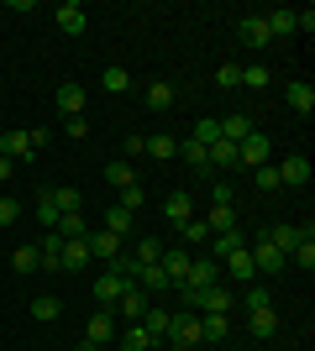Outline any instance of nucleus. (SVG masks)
Instances as JSON below:
<instances>
[{"label":"nucleus","mask_w":315,"mask_h":351,"mask_svg":"<svg viewBox=\"0 0 315 351\" xmlns=\"http://www.w3.org/2000/svg\"><path fill=\"white\" fill-rule=\"evenodd\" d=\"M247 247V241H242V231H215L210 236V257H215V263H226V257H231V252H242Z\"/></svg>","instance_id":"393cba45"},{"label":"nucleus","mask_w":315,"mask_h":351,"mask_svg":"<svg viewBox=\"0 0 315 351\" xmlns=\"http://www.w3.org/2000/svg\"><path fill=\"white\" fill-rule=\"evenodd\" d=\"M205 226H210V236H215V231H237V210H226V205H210Z\"/></svg>","instance_id":"4c0bfd02"},{"label":"nucleus","mask_w":315,"mask_h":351,"mask_svg":"<svg viewBox=\"0 0 315 351\" xmlns=\"http://www.w3.org/2000/svg\"><path fill=\"white\" fill-rule=\"evenodd\" d=\"M148 105L152 110H174V105H179V89L168 84V79H152L148 84Z\"/></svg>","instance_id":"b1692460"},{"label":"nucleus","mask_w":315,"mask_h":351,"mask_svg":"<svg viewBox=\"0 0 315 351\" xmlns=\"http://www.w3.org/2000/svg\"><path fill=\"white\" fill-rule=\"evenodd\" d=\"M100 231H110L116 241H126V236L137 231V215H132V210H121V205H110V210L100 215Z\"/></svg>","instance_id":"9d476101"},{"label":"nucleus","mask_w":315,"mask_h":351,"mask_svg":"<svg viewBox=\"0 0 315 351\" xmlns=\"http://www.w3.org/2000/svg\"><path fill=\"white\" fill-rule=\"evenodd\" d=\"M247 132H257L247 110H237V116H226V121H221V142H242Z\"/></svg>","instance_id":"cd10ccee"},{"label":"nucleus","mask_w":315,"mask_h":351,"mask_svg":"<svg viewBox=\"0 0 315 351\" xmlns=\"http://www.w3.org/2000/svg\"><path fill=\"white\" fill-rule=\"evenodd\" d=\"M195 142H200V147H210V142H221V121H215V116L195 121Z\"/></svg>","instance_id":"c03bdc74"},{"label":"nucleus","mask_w":315,"mask_h":351,"mask_svg":"<svg viewBox=\"0 0 315 351\" xmlns=\"http://www.w3.org/2000/svg\"><path fill=\"white\" fill-rule=\"evenodd\" d=\"M242 84L247 89H268V69H263V63H247V69H242Z\"/></svg>","instance_id":"09e8293b"},{"label":"nucleus","mask_w":315,"mask_h":351,"mask_svg":"<svg viewBox=\"0 0 315 351\" xmlns=\"http://www.w3.org/2000/svg\"><path fill=\"white\" fill-rule=\"evenodd\" d=\"M142 152H148V158H158V162H174V158H179V136H168V132L142 136Z\"/></svg>","instance_id":"6ab92c4d"},{"label":"nucleus","mask_w":315,"mask_h":351,"mask_svg":"<svg viewBox=\"0 0 315 351\" xmlns=\"http://www.w3.org/2000/svg\"><path fill=\"white\" fill-rule=\"evenodd\" d=\"M263 21H268V32H273V37H294V32H300V27H294V11H289V5H279V11H268V16H263Z\"/></svg>","instance_id":"7c9ffc66"},{"label":"nucleus","mask_w":315,"mask_h":351,"mask_svg":"<svg viewBox=\"0 0 315 351\" xmlns=\"http://www.w3.org/2000/svg\"><path fill=\"white\" fill-rule=\"evenodd\" d=\"M105 184H116V189H132V184H137V168H132L126 158H116L110 168H105Z\"/></svg>","instance_id":"72a5a7b5"},{"label":"nucleus","mask_w":315,"mask_h":351,"mask_svg":"<svg viewBox=\"0 0 315 351\" xmlns=\"http://www.w3.org/2000/svg\"><path fill=\"white\" fill-rule=\"evenodd\" d=\"M148 304H152V299H148V293H142V289H137V283H132V289H126V293H121V299H116V309H110V315H126V320H142V315H148Z\"/></svg>","instance_id":"ddd939ff"},{"label":"nucleus","mask_w":315,"mask_h":351,"mask_svg":"<svg viewBox=\"0 0 315 351\" xmlns=\"http://www.w3.org/2000/svg\"><path fill=\"white\" fill-rule=\"evenodd\" d=\"M226 273H231V278H237V283H253V278H257V267H253V257H247V247L226 257Z\"/></svg>","instance_id":"c85d7f7f"},{"label":"nucleus","mask_w":315,"mask_h":351,"mask_svg":"<svg viewBox=\"0 0 315 351\" xmlns=\"http://www.w3.org/2000/svg\"><path fill=\"white\" fill-rule=\"evenodd\" d=\"M268 158H273V142H268L263 132H247V136L237 142V168H263Z\"/></svg>","instance_id":"f257e3e1"},{"label":"nucleus","mask_w":315,"mask_h":351,"mask_svg":"<svg viewBox=\"0 0 315 351\" xmlns=\"http://www.w3.org/2000/svg\"><path fill=\"white\" fill-rule=\"evenodd\" d=\"M53 21H58V32H69V37H79V32L90 27V16H84V5H79V0H63L58 11H53Z\"/></svg>","instance_id":"0eeeda50"},{"label":"nucleus","mask_w":315,"mask_h":351,"mask_svg":"<svg viewBox=\"0 0 315 351\" xmlns=\"http://www.w3.org/2000/svg\"><path fill=\"white\" fill-rule=\"evenodd\" d=\"M142 330L152 336V346H163L168 330H174V315H168V309H158V304H148V315H142Z\"/></svg>","instance_id":"4468645a"},{"label":"nucleus","mask_w":315,"mask_h":351,"mask_svg":"<svg viewBox=\"0 0 315 351\" xmlns=\"http://www.w3.org/2000/svg\"><path fill=\"white\" fill-rule=\"evenodd\" d=\"M215 84L221 89H242V63H221V69H215Z\"/></svg>","instance_id":"de8ad7c7"},{"label":"nucleus","mask_w":315,"mask_h":351,"mask_svg":"<svg viewBox=\"0 0 315 351\" xmlns=\"http://www.w3.org/2000/svg\"><path fill=\"white\" fill-rule=\"evenodd\" d=\"M189 263H195V252L189 247H163V273H168V289H184V278H189Z\"/></svg>","instance_id":"20e7f679"},{"label":"nucleus","mask_w":315,"mask_h":351,"mask_svg":"<svg viewBox=\"0 0 315 351\" xmlns=\"http://www.w3.org/2000/svg\"><path fill=\"white\" fill-rule=\"evenodd\" d=\"M37 220H43L47 231L58 226V205H53V189H43V194H37Z\"/></svg>","instance_id":"79ce46f5"},{"label":"nucleus","mask_w":315,"mask_h":351,"mask_svg":"<svg viewBox=\"0 0 315 351\" xmlns=\"http://www.w3.org/2000/svg\"><path fill=\"white\" fill-rule=\"evenodd\" d=\"M279 168V184H310V158L305 152H289L284 162H273Z\"/></svg>","instance_id":"f8f14e48"},{"label":"nucleus","mask_w":315,"mask_h":351,"mask_svg":"<svg viewBox=\"0 0 315 351\" xmlns=\"http://www.w3.org/2000/svg\"><path fill=\"white\" fill-rule=\"evenodd\" d=\"M53 205H58V215H69V210H84V194L79 189H53Z\"/></svg>","instance_id":"a18cd8bd"},{"label":"nucleus","mask_w":315,"mask_h":351,"mask_svg":"<svg viewBox=\"0 0 315 351\" xmlns=\"http://www.w3.org/2000/svg\"><path fill=\"white\" fill-rule=\"evenodd\" d=\"M253 178H257V189H284V184H279V168H273V162L253 168Z\"/></svg>","instance_id":"8fccbe9b"},{"label":"nucleus","mask_w":315,"mask_h":351,"mask_svg":"<svg viewBox=\"0 0 315 351\" xmlns=\"http://www.w3.org/2000/svg\"><path fill=\"white\" fill-rule=\"evenodd\" d=\"M200 330H205V346H215V341H226L231 320H226V315H200Z\"/></svg>","instance_id":"c9c22d12"},{"label":"nucleus","mask_w":315,"mask_h":351,"mask_svg":"<svg viewBox=\"0 0 315 351\" xmlns=\"http://www.w3.org/2000/svg\"><path fill=\"white\" fill-rule=\"evenodd\" d=\"M168 341H179V346L200 351V346H205V330H200V315H174V330H168Z\"/></svg>","instance_id":"39448f33"},{"label":"nucleus","mask_w":315,"mask_h":351,"mask_svg":"<svg viewBox=\"0 0 315 351\" xmlns=\"http://www.w3.org/2000/svg\"><path fill=\"white\" fill-rule=\"evenodd\" d=\"M0 158H11V162H32L37 152H32L27 132H0Z\"/></svg>","instance_id":"a211bd4d"},{"label":"nucleus","mask_w":315,"mask_h":351,"mask_svg":"<svg viewBox=\"0 0 315 351\" xmlns=\"http://www.w3.org/2000/svg\"><path fill=\"white\" fill-rule=\"evenodd\" d=\"M289 263H294V267H305V273H310V267H315V236H305L300 247L289 252Z\"/></svg>","instance_id":"49530a36"},{"label":"nucleus","mask_w":315,"mask_h":351,"mask_svg":"<svg viewBox=\"0 0 315 351\" xmlns=\"http://www.w3.org/2000/svg\"><path fill=\"white\" fill-rule=\"evenodd\" d=\"M137 267H158L163 263V241H152V236H142V241H137V257H132Z\"/></svg>","instance_id":"2f4dec72"},{"label":"nucleus","mask_w":315,"mask_h":351,"mask_svg":"<svg viewBox=\"0 0 315 351\" xmlns=\"http://www.w3.org/2000/svg\"><path fill=\"white\" fill-rule=\"evenodd\" d=\"M284 100H289L294 116H310V110H315V84H310V79H294V84L284 89Z\"/></svg>","instance_id":"dca6fc26"},{"label":"nucleus","mask_w":315,"mask_h":351,"mask_svg":"<svg viewBox=\"0 0 315 351\" xmlns=\"http://www.w3.org/2000/svg\"><path fill=\"white\" fill-rule=\"evenodd\" d=\"M11 267H16V273H37V267H43V257H37V247H16Z\"/></svg>","instance_id":"37998d69"},{"label":"nucleus","mask_w":315,"mask_h":351,"mask_svg":"<svg viewBox=\"0 0 315 351\" xmlns=\"http://www.w3.org/2000/svg\"><path fill=\"white\" fill-rule=\"evenodd\" d=\"M179 241H184V247H195V241H210V226H205L200 215H189V220L179 226Z\"/></svg>","instance_id":"58836bf2"},{"label":"nucleus","mask_w":315,"mask_h":351,"mask_svg":"<svg viewBox=\"0 0 315 351\" xmlns=\"http://www.w3.org/2000/svg\"><path fill=\"white\" fill-rule=\"evenodd\" d=\"M16 215H21V205H16L11 194H0V226H16Z\"/></svg>","instance_id":"603ef678"},{"label":"nucleus","mask_w":315,"mask_h":351,"mask_svg":"<svg viewBox=\"0 0 315 351\" xmlns=\"http://www.w3.org/2000/svg\"><path fill=\"white\" fill-rule=\"evenodd\" d=\"M116 205H121V210H132V215H137V210H142V184H132V189H121V199H116Z\"/></svg>","instance_id":"3c124183"},{"label":"nucleus","mask_w":315,"mask_h":351,"mask_svg":"<svg viewBox=\"0 0 315 351\" xmlns=\"http://www.w3.org/2000/svg\"><path fill=\"white\" fill-rule=\"evenodd\" d=\"M163 215L174 220V226H184V220L195 215V199H189V194H184V189H174V194H168V199H163Z\"/></svg>","instance_id":"a878e982"},{"label":"nucleus","mask_w":315,"mask_h":351,"mask_svg":"<svg viewBox=\"0 0 315 351\" xmlns=\"http://www.w3.org/2000/svg\"><path fill=\"white\" fill-rule=\"evenodd\" d=\"M205 158H210V168H215V173H231V168H237V142H210Z\"/></svg>","instance_id":"4be33fe9"},{"label":"nucleus","mask_w":315,"mask_h":351,"mask_svg":"<svg viewBox=\"0 0 315 351\" xmlns=\"http://www.w3.org/2000/svg\"><path fill=\"white\" fill-rule=\"evenodd\" d=\"M263 304H273L268 289H247V309H263Z\"/></svg>","instance_id":"4d7b16f0"},{"label":"nucleus","mask_w":315,"mask_h":351,"mask_svg":"<svg viewBox=\"0 0 315 351\" xmlns=\"http://www.w3.org/2000/svg\"><path fill=\"white\" fill-rule=\"evenodd\" d=\"M27 142H32V152H43V147L53 142V132H47V126H32V132H27Z\"/></svg>","instance_id":"6e6d98bb"},{"label":"nucleus","mask_w":315,"mask_h":351,"mask_svg":"<svg viewBox=\"0 0 315 351\" xmlns=\"http://www.w3.org/2000/svg\"><path fill=\"white\" fill-rule=\"evenodd\" d=\"M53 231H58L63 241H84V236H90V220H84V210H69V215H58Z\"/></svg>","instance_id":"aec40b11"},{"label":"nucleus","mask_w":315,"mask_h":351,"mask_svg":"<svg viewBox=\"0 0 315 351\" xmlns=\"http://www.w3.org/2000/svg\"><path fill=\"white\" fill-rule=\"evenodd\" d=\"M63 315V304L53 299V293H43V299H32V320H43V325H53Z\"/></svg>","instance_id":"e433bc0d"},{"label":"nucleus","mask_w":315,"mask_h":351,"mask_svg":"<svg viewBox=\"0 0 315 351\" xmlns=\"http://www.w3.org/2000/svg\"><path fill=\"white\" fill-rule=\"evenodd\" d=\"M237 37H242L247 47H268V43H273V32H268V21H263V16H242V21H237Z\"/></svg>","instance_id":"9b49d317"},{"label":"nucleus","mask_w":315,"mask_h":351,"mask_svg":"<svg viewBox=\"0 0 315 351\" xmlns=\"http://www.w3.org/2000/svg\"><path fill=\"white\" fill-rule=\"evenodd\" d=\"M37 257H43V267L63 273V236H58V231H47L43 241H37Z\"/></svg>","instance_id":"412c9836"},{"label":"nucleus","mask_w":315,"mask_h":351,"mask_svg":"<svg viewBox=\"0 0 315 351\" xmlns=\"http://www.w3.org/2000/svg\"><path fill=\"white\" fill-rule=\"evenodd\" d=\"M137 278H126V273H116V267H110V273H100V278H95V304L100 309H116V299L126 289H132Z\"/></svg>","instance_id":"7ed1b4c3"},{"label":"nucleus","mask_w":315,"mask_h":351,"mask_svg":"<svg viewBox=\"0 0 315 351\" xmlns=\"http://www.w3.org/2000/svg\"><path fill=\"white\" fill-rule=\"evenodd\" d=\"M79 267H90V247L84 241H63V273H79Z\"/></svg>","instance_id":"473e14b6"},{"label":"nucleus","mask_w":315,"mask_h":351,"mask_svg":"<svg viewBox=\"0 0 315 351\" xmlns=\"http://www.w3.org/2000/svg\"><path fill=\"white\" fill-rule=\"evenodd\" d=\"M137 289L152 299L158 289H168V273H163V267H137Z\"/></svg>","instance_id":"f704fd0d"},{"label":"nucleus","mask_w":315,"mask_h":351,"mask_svg":"<svg viewBox=\"0 0 315 351\" xmlns=\"http://www.w3.org/2000/svg\"><path fill=\"white\" fill-rule=\"evenodd\" d=\"M247 325H253V336H263V341H268L273 330H279V309H273V304H263V309H247Z\"/></svg>","instance_id":"5701e85b"},{"label":"nucleus","mask_w":315,"mask_h":351,"mask_svg":"<svg viewBox=\"0 0 315 351\" xmlns=\"http://www.w3.org/2000/svg\"><path fill=\"white\" fill-rule=\"evenodd\" d=\"M210 205H226V210H231V184H226V178H221V184H210Z\"/></svg>","instance_id":"864d4df0"},{"label":"nucleus","mask_w":315,"mask_h":351,"mask_svg":"<svg viewBox=\"0 0 315 351\" xmlns=\"http://www.w3.org/2000/svg\"><path fill=\"white\" fill-rule=\"evenodd\" d=\"M200 309H205V315H226V309H231V289H221V283H210V289L200 293Z\"/></svg>","instance_id":"bb28decb"},{"label":"nucleus","mask_w":315,"mask_h":351,"mask_svg":"<svg viewBox=\"0 0 315 351\" xmlns=\"http://www.w3.org/2000/svg\"><path fill=\"white\" fill-rule=\"evenodd\" d=\"M100 89L105 95H126V89H132V73L121 69V63H110V69L100 73Z\"/></svg>","instance_id":"c756f323"},{"label":"nucleus","mask_w":315,"mask_h":351,"mask_svg":"<svg viewBox=\"0 0 315 351\" xmlns=\"http://www.w3.org/2000/svg\"><path fill=\"white\" fill-rule=\"evenodd\" d=\"M63 136H74V142H79V136H90V121H84V116L63 121Z\"/></svg>","instance_id":"5fc2aeb1"},{"label":"nucleus","mask_w":315,"mask_h":351,"mask_svg":"<svg viewBox=\"0 0 315 351\" xmlns=\"http://www.w3.org/2000/svg\"><path fill=\"white\" fill-rule=\"evenodd\" d=\"M247 257H253V267L263 273V278H268V273H284V267H289V257H284L279 247H273L268 236H257L253 247H247Z\"/></svg>","instance_id":"f03ea898"},{"label":"nucleus","mask_w":315,"mask_h":351,"mask_svg":"<svg viewBox=\"0 0 315 351\" xmlns=\"http://www.w3.org/2000/svg\"><path fill=\"white\" fill-rule=\"evenodd\" d=\"M179 158L189 162V168H195V173H205V168H210V158H205V147H200L195 136H189V142H179Z\"/></svg>","instance_id":"ea45409f"},{"label":"nucleus","mask_w":315,"mask_h":351,"mask_svg":"<svg viewBox=\"0 0 315 351\" xmlns=\"http://www.w3.org/2000/svg\"><path fill=\"white\" fill-rule=\"evenodd\" d=\"M74 351H100V346H95V341H79V346Z\"/></svg>","instance_id":"bf43d9fd"},{"label":"nucleus","mask_w":315,"mask_h":351,"mask_svg":"<svg viewBox=\"0 0 315 351\" xmlns=\"http://www.w3.org/2000/svg\"><path fill=\"white\" fill-rule=\"evenodd\" d=\"M263 236H268L273 247H279V252H284V257H289V252L300 247L305 236H315V231H310V226H284V220H279V226H268V231H263Z\"/></svg>","instance_id":"423d86ee"},{"label":"nucleus","mask_w":315,"mask_h":351,"mask_svg":"<svg viewBox=\"0 0 315 351\" xmlns=\"http://www.w3.org/2000/svg\"><path fill=\"white\" fill-rule=\"evenodd\" d=\"M210 283H221V263H215V257H195V263H189L184 289H210Z\"/></svg>","instance_id":"1a4fd4ad"},{"label":"nucleus","mask_w":315,"mask_h":351,"mask_svg":"<svg viewBox=\"0 0 315 351\" xmlns=\"http://www.w3.org/2000/svg\"><path fill=\"white\" fill-rule=\"evenodd\" d=\"M84 247H90V263H95V257H100V263H116V257H121V241L110 231H90V236H84Z\"/></svg>","instance_id":"f3484780"},{"label":"nucleus","mask_w":315,"mask_h":351,"mask_svg":"<svg viewBox=\"0 0 315 351\" xmlns=\"http://www.w3.org/2000/svg\"><path fill=\"white\" fill-rule=\"evenodd\" d=\"M84 100H90V95H84L79 84H58V95H53V105H58V116H63V121L84 116Z\"/></svg>","instance_id":"6e6552de"},{"label":"nucleus","mask_w":315,"mask_h":351,"mask_svg":"<svg viewBox=\"0 0 315 351\" xmlns=\"http://www.w3.org/2000/svg\"><path fill=\"white\" fill-rule=\"evenodd\" d=\"M121 351H152V336L142 330V320H137L132 330H121Z\"/></svg>","instance_id":"a19ab883"},{"label":"nucleus","mask_w":315,"mask_h":351,"mask_svg":"<svg viewBox=\"0 0 315 351\" xmlns=\"http://www.w3.org/2000/svg\"><path fill=\"white\" fill-rule=\"evenodd\" d=\"M152 351H158V346H152Z\"/></svg>","instance_id":"052dcab7"},{"label":"nucleus","mask_w":315,"mask_h":351,"mask_svg":"<svg viewBox=\"0 0 315 351\" xmlns=\"http://www.w3.org/2000/svg\"><path fill=\"white\" fill-rule=\"evenodd\" d=\"M84 341H95V346H110V341H116V320H110V309H95V315H90Z\"/></svg>","instance_id":"2eb2a0df"},{"label":"nucleus","mask_w":315,"mask_h":351,"mask_svg":"<svg viewBox=\"0 0 315 351\" xmlns=\"http://www.w3.org/2000/svg\"><path fill=\"white\" fill-rule=\"evenodd\" d=\"M0 184H11V158H0Z\"/></svg>","instance_id":"13d9d810"}]
</instances>
